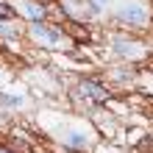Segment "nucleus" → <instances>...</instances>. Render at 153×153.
<instances>
[{
    "label": "nucleus",
    "instance_id": "obj_1",
    "mask_svg": "<svg viewBox=\"0 0 153 153\" xmlns=\"http://www.w3.org/2000/svg\"><path fill=\"white\" fill-rule=\"evenodd\" d=\"M78 95H84V97H92V100H109V92L97 84V81H81L78 84Z\"/></svg>",
    "mask_w": 153,
    "mask_h": 153
},
{
    "label": "nucleus",
    "instance_id": "obj_2",
    "mask_svg": "<svg viewBox=\"0 0 153 153\" xmlns=\"http://www.w3.org/2000/svg\"><path fill=\"white\" fill-rule=\"evenodd\" d=\"M120 20L123 22H128V25H142L148 20V11L142 6H137V3H131V6H123V11H120Z\"/></svg>",
    "mask_w": 153,
    "mask_h": 153
},
{
    "label": "nucleus",
    "instance_id": "obj_3",
    "mask_svg": "<svg viewBox=\"0 0 153 153\" xmlns=\"http://www.w3.org/2000/svg\"><path fill=\"white\" fill-rule=\"evenodd\" d=\"M31 33H33L36 39H42V42H48V45H56V42L61 39V33H59V31H50V28H45V25H39V22H33Z\"/></svg>",
    "mask_w": 153,
    "mask_h": 153
},
{
    "label": "nucleus",
    "instance_id": "obj_4",
    "mask_svg": "<svg viewBox=\"0 0 153 153\" xmlns=\"http://www.w3.org/2000/svg\"><path fill=\"white\" fill-rule=\"evenodd\" d=\"M22 11L28 14V20H31V22H39L42 17H45V8L36 6V3H31V0H22Z\"/></svg>",
    "mask_w": 153,
    "mask_h": 153
},
{
    "label": "nucleus",
    "instance_id": "obj_5",
    "mask_svg": "<svg viewBox=\"0 0 153 153\" xmlns=\"http://www.w3.org/2000/svg\"><path fill=\"white\" fill-rule=\"evenodd\" d=\"M11 17H14V8L6 6V3H0V20H11Z\"/></svg>",
    "mask_w": 153,
    "mask_h": 153
},
{
    "label": "nucleus",
    "instance_id": "obj_6",
    "mask_svg": "<svg viewBox=\"0 0 153 153\" xmlns=\"http://www.w3.org/2000/svg\"><path fill=\"white\" fill-rule=\"evenodd\" d=\"M67 142H70V145H75V148H78V145L84 148V145H86V137H78V134H75V137H70Z\"/></svg>",
    "mask_w": 153,
    "mask_h": 153
},
{
    "label": "nucleus",
    "instance_id": "obj_7",
    "mask_svg": "<svg viewBox=\"0 0 153 153\" xmlns=\"http://www.w3.org/2000/svg\"><path fill=\"white\" fill-rule=\"evenodd\" d=\"M0 33H3V36H17V28H6V25H0Z\"/></svg>",
    "mask_w": 153,
    "mask_h": 153
},
{
    "label": "nucleus",
    "instance_id": "obj_8",
    "mask_svg": "<svg viewBox=\"0 0 153 153\" xmlns=\"http://www.w3.org/2000/svg\"><path fill=\"white\" fill-rule=\"evenodd\" d=\"M106 3H109V0H92V8H95V11H100Z\"/></svg>",
    "mask_w": 153,
    "mask_h": 153
}]
</instances>
